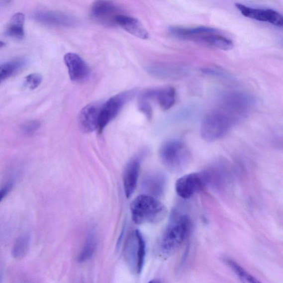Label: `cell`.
Here are the masks:
<instances>
[{
	"instance_id": "cell-21",
	"label": "cell",
	"mask_w": 283,
	"mask_h": 283,
	"mask_svg": "<svg viewBox=\"0 0 283 283\" xmlns=\"http://www.w3.org/2000/svg\"><path fill=\"white\" fill-rule=\"evenodd\" d=\"M26 58H20L14 59L0 66V84L7 78L17 74L26 66Z\"/></svg>"
},
{
	"instance_id": "cell-18",
	"label": "cell",
	"mask_w": 283,
	"mask_h": 283,
	"mask_svg": "<svg viewBox=\"0 0 283 283\" xmlns=\"http://www.w3.org/2000/svg\"><path fill=\"white\" fill-rule=\"evenodd\" d=\"M140 172V163L135 159L129 162L123 174L124 190L127 198L136 190Z\"/></svg>"
},
{
	"instance_id": "cell-17",
	"label": "cell",
	"mask_w": 283,
	"mask_h": 283,
	"mask_svg": "<svg viewBox=\"0 0 283 283\" xmlns=\"http://www.w3.org/2000/svg\"><path fill=\"white\" fill-rule=\"evenodd\" d=\"M166 183L167 178L163 173L153 172L148 173L144 178L143 189L147 192L146 195L158 198L165 192Z\"/></svg>"
},
{
	"instance_id": "cell-25",
	"label": "cell",
	"mask_w": 283,
	"mask_h": 283,
	"mask_svg": "<svg viewBox=\"0 0 283 283\" xmlns=\"http://www.w3.org/2000/svg\"><path fill=\"white\" fill-rule=\"evenodd\" d=\"M43 78L41 74L33 73L27 76L24 81V86L29 90H34L37 88L42 82Z\"/></svg>"
},
{
	"instance_id": "cell-14",
	"label": "cell",
	"mask_w": 283,
	"mask_h": 283,
	"mask_svg": "<svg viewBox=\"0 0 283 283\" xmlns=\"http://www.w3.org/2000/svg\"><path fill=\"white\" fill-rule=\"evenodd\" d=\"M141 98L156 101L163 110H168L176 101V91L173 87L150 89L143 93Z\"/></svg>"
},
{
	"instance_id": "cell-20",
	"label": "cell",
	"mask_w": 283,
	"mask_h": 283,
	"mask_svg": "<svg viewBox=\"0 0 283 283\" xmlns=\"http://www.w3.org/2000/svg\"><path fill=\"white\" fill-rule=\"evenodd\" d=\"M24 21H25V17L23 13L18 12L14 14L7 27L6 35L18 40H22L25 35L24 29Z\"/></svg>"
},
{
	"instance_id": "cell-23",
	"label": "cell",
	"mask_w": 283,
	"mask_h": 283,
	"mask_svg": "<svg viewBox=\"0 0 283 283\" xmlns=\"http://www.w3.org/2000/svg\"><path fill=\"white\" fill-rule=\"evenodd\" d=\"M31 237L28 234L19 236L12 247V256L17 260H21L25 256L30 246Z\"/></svg>"
},
{
	"instance_id": "cell-31",
	"label": "cell",
	"mask_w": 283,
	"mask_h": 283,
	"mask_svg": "<svg viewBox=\"0 0 283 283\" xmlns=\"http://www.w3.org/2000/svg\"><path fill=\"white\" fill-rule=\"evenodd\" d=\"M4 46H5V43H4L2 41H0V49L3 48Z\"/></svg>"
},
{
	"instance_id": "cell-22",
	"label": "cell",
	"mask_w": 283,
	"mask_h": 283,
	"mask_svg": "<svg viewBox=\"0 0 283 283\" xmlns=\"http://www.w3.org/2000/svg\"><path fill=\"white\" fill-rule=\"evenodd\" d=\"M97 245L96 237L94 231L88 233L82 251L78 257L79 262H85L93 256L95 253Z\"/></svg>"
},
{
	"instance_id": "cell-15",
	"label": "cell",
	"mask_w": 283,
	"mask_h": 283,
	"mask_svg": "<svg viewBox=\"0 0 283 283\" xmlns=\"http://www.w3.org/2000/svg\"><path fill=\"white\" fill-rule=\"evenodd\" d=\"M102 104L93 103L82 109L79 121L81 130L86 133L97 130L99 115Z\"/></svg>"
},
{
	"instance_id": "cell-12",
	"label": "cell",
	"mask_w": 283,
	"mask_h": 283,
	"mask_svg": "<svg viewBox=\"0 0 283 283\" xmlns=\"http://www.w3.org/2000/svg\"><path fill=\"white\" fill-rule=\"evenodd\" d=\"M33 18L47 26L71 27L77 24L76 18L71 14L59 11H42L34 14Z\"/></svg>"
},
{
	"instance_id": "cell-13",
	"label": "cell",
	"mask_w": 283,
	"mask_h": 283,
	"mask_svg": "<svg viewBox=\"0 0 283 283\" xmlns=\"http://www.w3.org/2000/svg\"><path fill=\"white\" fill-rule=\"evenodd\" d=\"M64 61L72 81L82 82L89 76L90 69L86 62L78 54L68 53L64 56Z\"/></svg>"
},
{
	"instance_id": "cell-16",
	"label": "cell",
	"mask_w": 283,
	"mask_h": 283,
	"mask_svg": "<svg viewBox=\"0 0 283 283\" xmlns=\"http://www.w3.org/2000/svg\"><path fill=\"white\" fill-rule=\"evenodd\" d=\"M148 73L151 76L162 79H180L188 75L189 71L186 67L155 64L149 66L146 68Z\"/></svg>"
},
{
	"instance_id": "cell-7",
	"label": "cell",
	"mask_w": 283,
	"mask_h": 283,
	"mask_svg": "<svg viewBox=\"0 0 283 283\" xmlns=\"http://www.w3.org/2000/svg\"><path fill=\"white\" fill-rule=\"evenodd\" d=\"M136 91H129L117 94L103 103L99 115L97 131L101 134L113 119L115 118L125 104L136 95Z\"/></svg>"
},
{
	"instance_id": "cell-2",
	"label": "cell",
	"mask_w": 283,
	"mask_h": 283,
	"mask_svg": "<svg viewBox=\"0 0 283 283\" xmlns=\"http://www.w3.org/2000/svg\"><path fill=\"white\" fill-rule=\"evenodd\" d=\"M241 120L235 114L218 106L203 117L200 128L201 136L208 142L220 140Z\"/></svg>"
},
{
	"instance_id": "cell-27",
	"label": "cell",
	"mask_w": 283,
	"mask_h": 283,
	"mask_svg": "<svg viewBox=\"0 0 283 283\" xmlns=\"http://www.w3.org/2000/svg\"><path fill=\"white\" fill-rule=\"evenodd\" d=\"M139 108L143 113L145 114L148 118H152V109L150 101L141 98L140 102H139Z\"/></svg>"
},
{
	"instance_id": "cell-10",
	"label": "cell",
	"mask_w": 283,
	"mask_h": 283,
	"mask_svg": "<svg viewBox=\"0 0 283 283\" xmlns=\"http://www.w3.org/2000/svg\"><path fill=\"white\" fill-rule=\"evenodd\" d=\"M122 8L110 1H96L91 7V16L94 21L103 26H116V18L123 14Z\"/></svg>"
},
{
	"instance_id": "cell-30",
	"label": "cell",
	"mask_w": 283,
	"mask_h": 283,
	"mask_svg": "<svg viewBox=\"0 0 283 283\" xmlns=\"http://www.w3.org/2000/svg\"><path fill=\"white\" fill-rule=\"evenodd\" d=\"M148 283H162V282L158 280H153L149 282Z\"/></svg>"
},
{
	"instance_id": "cell-11",
	"label": "cell",
	"mask_w": 283,
	"mask_h": 283,
	"mask_svg": "<svg viewBox=\"0 0 283 283\" xmlns=\"http://www.w3.org/2000/svg\"><path fill=\"white\" fill-rule=\"evenodd\" d=\"M235 6L242 15L246 17L269 23L278 27H283V16L275 9L251 7L241 3H236Z\"/></svg>"
},
{
	"instance_id": "cell-19",
	"label": "cell",
	"mask_w": 283,
	"mask_h": 283,
	"mask_svg": "<svg viewBox=\"0 0 283 283\" xmlns=\"http://www.w3.org/2000/svg\"><path fill=\"white\" fill-rule=\"evenodd\" d=\"M116 25L120 26L125 31L139 38L147 39L149 33L143 24L136 18L122 14L116 18Z\"/></svg>"
},
{
	"instance_id": "cell-1",
	"label": "cell",
	"mask_w": 283,
	"mask_h": 283,
	"mask_svg": "<svg viewBox=\"0 0 283 283\" xmlns=\"http://www.w3.org/2000/svg\"><path fill=\"white\" fill-rule=\"evenodd\" d=\"M192 229V222L189 216L173 213L159 245L161 254L168 257L175 253L189 237Z\"/></svg>"
},
{
	"instance_id": "cell-8",
	"label": "cell",
	"mask_w": 283,
	"mask_h": 283,
	"mask_svg": "<svg viewBox=\"0 0 283 283\" xmlns=\"http://www.w3.org/2000/svg\"><path fill=\"white\" fill-rule=\"evenodd\" d=\"M210 184L208 171L188 174L178 179L176 183V191L181 197L188 199L201 191Z\"/></svg>"
},
{
	"instance_id": "cell-9",
	"label": "cell",
	"mask_w": 283,
	"mask_h": 283,
	"mask_svg": "<svg viewBox=\"0 0 283 283\" xmlns=\"http://www.w3.org/2000/svg\"><path fill=\"white\" fill-rule=\"evenodd\" d=\"M254 103V99L247 94L230 92L221 98L218 106L227 109L243 120L250 113Z\"/></svg>"
},
{
	"instance_id": "cell-4",
	"label": "cell",
	"mask_w": 283,
	"mask_h": 283,
	"mask_svg": "<svg viewBox=\"0 0 283 283\" xmlns=\"http://www.w3.org/2000/svg\"><path fill=\"white\" fill-rule=\"evenodd\" d=\"M132 220L136 224L160 222L167 215V208L158 198L142 194L134 199L130 205Z\"/></svg>"
},
{
	"instance_id": "cell-26",
	"label": "cell",
	"mask_w": 283,
	"mask_h": 283,
	"mask_svg": "<svg viewBox=\"0 0 283 283\" xmlns=\"http://www.w3.org/2000/svg\"><path fill=\"white\" fill-rule=\"evenodd\" d=\"M40 127V122L37 120H32L22 124L21 130L26 135H31L37 131Z\"/></svg>"
},
{
	"instance_id": "cell-28",
	"label": "cell",
	"mask_w": 283,
	"mask_h": 283,
	"mask_svg": "<svg viewBox=\"0 0 283 283\" xmlns=\"http://www.w3.org/2000/svg\"><path fill=\"white\" fill-rule=\"evenodd\" d=\"M202 72L205 74H208V75H212L213 76H215L220 78H227V74L222 71L216 70L215 69L206 68L203 69Z\"/></svg>"
},
{
	"instance_id": "cell-5",
	"label": "cell",
	"mask_w": 283,
	"mask_h": 283,
	"mask_svg": "<svg viewBox=\"0 0 283 283\" xmlns=\"http://www.w3.org/2000/svg\"><path fill=\"white\" fill-rule=\"evenodd\" d=\"M160 156L163 165L174 172H181L189 163L190 152L182 141L171 140L163 144Z\"/></svg>"
},
{
	"instance_id": "cell-6",
	"label": "cell",
	"mask_w": 283,
	"mask_h": 283,
	"mask_svg": "<svg viewBox=\"0 0 283 283\" xmlns=\"http://www.w3.org/2000/svg\"><path fill=\"white\" fill-rule=\"evenodd\" d=\"M123 252L130 270L137 274H140L145 263L146 243L140 231H133L129 235Z\"/></svg>"
},
{
	"instance_id": "cell-24",
	"label": "cell",
	"mask_w": 283,
	"mask_h": 283,
	"mask_svg": "<svg viewBox=\"0 0 283 283\" xmlns=\"http://www.w3.org/2000/svg\"><path fill=\"white\" fill-rule=\"evenodd\" d=\"M226 263L242 283H262L235 261L227 259Z\"/></svg>"
},
{
	"instance_id": "cell-29",
	"label": "cell",
	"mask_w": 283,
	"mask_h": 283,
	"mask_svg": "<svg viewBox=\"0 0 283 283\" xmlns=\"http://www.w3.org/2000/svg\"><path fill=\"white\" fill-rule=\"evenodd\" d=\"M12 188V184H9L8 185L4 187L0 190V203L2 201L3 198L6 197L7 193L11 191Z\"/></svg>"
},
{
	"instance_id": "cell-3",
	"label": "cell",
	"mask_w": 283,
	"mask_h": 283,
	"mask_svg": "<svg viewBox=\"0 0 283 283\" xmlns=\"http://www.w3.org/2000/svg\"><path fill=\"white\" fill-rule=\"evenodd\" d=\"M169 32L176 38L201 42L223 51H230L233 48L231 39L222 35L214 28L172 26L169 28Z\"/></svg>"
}]
</instances>
